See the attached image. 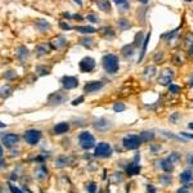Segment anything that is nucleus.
I'll list each match as a JSON object with an SVG mask.
<instances>
[{"label": "nucleus", "mask_w": 193, "mask_h": 193, "mask_svg": "<svg viewBox=\"0 0 193 193\" xmlns=\"http://www.w3.org/2000/svg\"><path fill=\"white\" fill-rule=\"evenodd\" d=\"M102 63H103V67L107 72L110 74H116L117 70H119V59L116 55L113 54H107L103 57L102 59Z\"/></svg>", "instance_id": "1"}, {"label": "nucleus", "mask_w": 193, "mask_h": 193, "mask_svg": "<svg viewBox=\"0 0 193 193\" xmlns=\"http://www.w3.org/2000/svg\"><path fill=\"white\" fill-rule=\"evenodd\" d=\"M78 142H80V146L84 149H90V148L94 147V144H95L94 137H93V135L90 133H88V131H84V133H81L80 135H78Z\"/></svg>", "instance_id": "2"}, {"label": "nucleus", "mask_w": 193, "mask_h": 193, "mask_svg": "<svg viewBox=\"0 0 193 193\" xmlns=\"http://www.w3.org/2000/svg\"><path fill=\"white\" fill-rule=\"evenodd\" d=\"M112 155V148L108 143H98V146L95 147V156L98 157H110Z\"/></svg>", "instance_id": "3"}, {"label": "nucleus", "mask_w": 193, "mask_h": 193, "mask_svg": "<svg viewBox=\"0 0 193 193\" xmlns=\"http://www.w3.org/2000/svg\"><path fill=\"white\" fill-rule=\"evenodd\" d=\"M140 142L142 139L138 135H127L124 138V146L127 149H137L140 146Z\"/></svg>", "instance_id": "4"}, {"label": "nucleus", "mask_w": 193, "mask_h": 193, "mask_svg": "<svg viewBox=\"0 0 193 193\" xmlns=\"http://www.w3.org/2000/svg\"><path fill=\"white\" fill-rule=\"evenodd\" d=\"M41 138V133L39 130H27L25 133V140L28 144H36Z\"/></svg>", "instance_id": "5"}, {"label": "nucleus", "mask_w": 193, "mask_h": 193, "mask_svg": "<svg viewBox=\"0 0 193 193\" xmlns=\"http://www.w3.org/2000/svg\"><path fill=\"white\" fill-rule=\"evenodd\" d=\"M95 67V61L91 57H85L80 62V70L81 72H90V71Z\"/></svg>", "instance_id": "6"}, {"label": "nucleus", "mask_w": 193, "mask_h": 193, "mask_svg": "<svg viewBox=\"0 0 193 193\" xmlns=\"http://www.w3.org/2000/svg\"><path fill=\"white\" fill-rule=\"evenodd\" d=\"M61 82H62V85H63V88L64 89H75L77 85H78V80L76 77H74V76H64V77H62V80H61Z\"/></svg>", "instance_id": "7"}, {"label": "nucleus", "mask_w": 193, "mask_h": 193, "mask_svg": "<svg viewBox=\"0 0 193 193\" xmlns=\"http://www.w3.org/2000/svg\"><path fill=\"white\" fill-rule=\"evenodd\" d=\"M67 101V95L63 94L61 91H57V93H53V94L49 97V103L55 106V104H62L63 102Z\"/></svg>", "instance_id": "8"}, {"label": "nucleus", "mask_w": 193, "mask_h": 193, "mask_svg": "<svg viewBox=\"0 0 193 193\" xmlns=\"http://www.w3.org/2000/svg\"><path fill=\"white\" fill-rule=\"evenodd\" d=\"M173 76H174V72L171 71L170 68H165L161 72L160 77H159V82L161 85H167L171 80H173Z\"/></svg>", "instance_id": "9"}, {"label": "nucleus", "mask_w": 193, "mask_h": 193, "mask_svg": "<svg viewBox=\"0 0 193 193\" xmlns=\"http://www.w3.org/2000/svg\"><path fill=\"white\" fill-rule=\"evenodd\" d=\"M18 142V135L16 134H6L5 137H3V144L8 148H12L13 146H16Z\"/></svg>", "instance_id": "10"}, {"label": "nucleus", "mask_w": 193, "mask_h": 193, "mask_svg": "<svg viewBox=\"0 0 193 193\" xmlns=\"http://www.w3.org/2000/svg\"><path fill=\"white\" fill-rule=\"evenodd\" d=\"M103 88V82L102 81H90L84 86V90L86 93H94L99 89Z\"/></svg>", "instance_id": "11"}, {"label": "nucleus", "mask_w": 193, "mask_h": 193, "mask_svg": "<svg viewBox=\"0 0 193 193\" xmlns=\"http://www.w3.org/2000/svg\"><path fill=\"white\" fill-rule=\"evenodd\" d=\"M110 126H111L110 123L106 119H99L98 121H95V123H94V127L98 129V130H107Z\"/></svg>", "instance_id": "12"}, {"label": "nucleus", "mask_w": 193, "mask_h": 193, "mask_svg": "<svg viewBox=\"0 0 193 193\" xmlns=\"http://www.w3.org/2000/svg\"><path fill=\"white\" fill-rule=\"evenodd\" d=\"M180 180L184 183V184H189L191 182H193V174L191 170H185L180 174Z\"/></svg>", "instance_id": "13"}, {"label": "nucleus", "mask_w": 193, "mask_h": 193, "mask_svg": "<svg viewBox=\"0 0 193 193\" xmlns=\"http://www.w3.org/2000/svg\"><path fill=\"white\" fill-rule=\"evenodd\" d=\"M97 5H98V8L103 12H111V4L108 0H98Z\"/></svg>", "instance_id": "14"}, {"label": "nucleus", "mask_w": 193, "mask_h": 193, "mask_svg": "<svg viewBox=\"0 0 193 193\" xmlns=\"http://www.w3.org/2000/svg\"><path fill=\"white\" fill-rule=\"evenodd\" d=\"M126 171H127V174H129V175H137V174L139 173V171H140V166L138 165L137 162H133V163H130V165L127 166Z\"/></svg>", "instance_id": "15"}, {"label": "nucleus", "mask_w": 193, "mask_h": 193, "mask_svg": "<svg viewBox=\"0 0 193 193\" xmlns=\"http://www.w3.org/2000/svg\"><path fill=\"white\" fill-rule=\"evenodd\" d=\"M115 3H116V5L119 6V10L121 12V13H125L127 9H129V2L127 0H115Z\"/></svg>", "instance_id": "16"}, {"label": "nucleus", "mask_w": 193, "mask_h": 193, "mask_svg": "<svg viewBox=\"0 0 193 193\" xmlns=\"http://www.w3.org/2000/svg\"><path fill=\"white\" fill-rule=\"evenodd\" d=\"M17 57L21 61H25L27 57H28V49L26 46H19L17 49Z\"/></svg>", "instance_id": "17"}, {"label": "nucleus", "mask_w": 193, "mask_h": 193, "mask_svg": "<svg viewBox=\"0 0 193 193\" xmlns=\"http://www.w3.org/2000/svg\"><path fill=\"white\" fill-rule=\"evenodd\" d=\"M68 124L67 123H61V124H57L55 127H54V131L55 134H63V133H66L68 130Z\"/></svg>", "instance_id": "18"}, {"label": "nucleus", "mask_w": 193, "mask_h": 193, "mask_svg": "<svg viewBox=\"0 0 193 193\" xmlns=\"http://www.w3.org/2000/svg\"><path fill=\"white\" fill-rule=\"evenodd\" d=\"M76 31L81 32V34H94L97 30L94 27H91V26H77Z\"/></svg>", "instance_id": "19"}, {"label": "nucleus", "mask_w": 193, "mask_h": 193, "mask_svg": "<svg viewBox=\"0 0 193 193\" xmlns=\"http://www.w3.org/2000/svg\"><path fill=\"white\" fill-rule=\"evenodd\" d=\"M64 44H66V39H64L63 36H58L57 39H54L53 40V48H61V46H63Z\"/></svg>", "instance_id": "20"}, {"label": "nucleus", "mask_w": 193, "mask_h": 193, "mask_svg": "<svg viewBox=\"0 0 193 193\" xmlns=\"http://www.w3.org/2000/svg\"><path fill=\"white\" fill-rule=\"evenodd\" d=\"M161 167L165 170V171H171L174 169V166H173V162H171L169 159H166V160H163V161H161Z\"/></svg>", "instance_id": "21"}, {"label": "nucleus", "mask_w": 193, "mask_h": 193, "mask_svg": "<svg viewBox=\"0 0 193 193\" xmlns=\"http://www.w3.org/2000/svg\"><path fill=\"white\" fill-rule=\"evenodd\" d=\"M119 27H120V30L121 31H125V30H127L129 27H130V23H129V21L127 19H125V18H121V19H119Z\"/></svg>", "instance_id": "22"}, {"label": "nucleus", "mask_w": 193, "mask_h": 193, "mask_svg": "<svg viewBox=\"0 0 193 193\" xmlns=\"http://www.w3.org/2000/svg\"><path fill=\"white\" fill-rule=\"evenodd\" d=\"M36 25H38V27L40 28L41 31H46V30H49V28H50V25H49L46 21H44V19H39Z\"/></svg>", "instance_id": "23"}, {"label": "nucleus", "mask_w": 193, "mask_h": 193, "mask_svg": "<svg viewBox=\"0 0 193 193\" xmlns=\"http://www.w3.org/2000/svg\"><path fill=\"white\" fill-rule=\"evenodd\" d=\"M153 133L152 131H143L142 134H140V139L143 140V142H148V140H151V139H153Z\"/></svg>", "instance_id": "24"}, {"label": "nucleus", "mask_w": 193, "mask_h": 193, "mask_svg": "<svg viewBox=\"0 0 193 193\" xmlns=\"http://www.w3.org/2000/svg\"><path fill=\"white\" fill-rule=\"evenodd\" d=\"M149 38H151V32H149V34L147 35L146 39H144V41H143V49H142V54H140V57H139V61H142V59H143V57H144V53H146V49H147V45H148Z\"/></svg>", "instance_id": "25"}, {"label": "nucleus", "mask_w": 193, "mask_h": 193, "mask_svg": "<svg viewBox=\"0 0 193 193\" xmlns=\"http://www.w3.org/2000/svg\"><path fill=\"white\" fill-rule=\"evenodd\" d=\"M46 53H48V46H46V45H39V46H36V54H38L39 57L44 55V54H46Z\"/></svg>", "instance_id": "26"}, {"label": "nucleus", "mask_w": 193, "mask_h": 193, "mask_svg": "<svg viewBox=\"0 0 193 193\" xmlns=\"http://www.w3.org/2000/svg\"><path fill=\"white\" fill-rule=\"evenodd\" d=\"M49 71H50V70H49L48 67H45V66H38V67H36V72H39L41 76H42V75H48Z\"/></svg>", "instance_id": "27"}, {"label": "nucleus", "mask_w": 193, "mask_h": 193, "mask_svg": "<svg viewBox=\"0 0 193 193\" xmlns=\"http://www.w3.org/2000/svg\"><path fill=\"white\" fill-rule=\"evenodd\" d=\"M81 44L84 45V46H88V48H91V45L94 44V40L93 39H88V38H84V39H81Z\"/></svg>", "instance_id": "28"}, {"label": "nucleus", "mask_w": 193, "mask_h": 193, "mask_svg": "<svg viewBox=\"0 0 193 193\" xmlns=\"http://www.w3.org/2000/svg\"><path fill=\"white\" fill-rule=\"evenodd\" d=\"M155 72H156V67H155V66H151V67H148V68L146 70V76L151 78V77L155 75Z\"/></svg>", "instance_id": "29"}, {"label": "nucleus", "mask_w": 193, "mask_h": 193, "mask_svg": "<svg viewBox=\"0 0 193 193\" xmlns=\"http://www.w3.org/2000/svg\"><path fill=\"white\" fill-rule=\"evenodd\" d=\"M142 41H144V40H143V34L139 32V34H137V36H135V42H134V45H135V46H139V45L142 44Z\"/></svg>", "instance_id": "30"}, {"label": "nucleus", "mask_w": 193, "mask_h": 193, "mask_svg": "<svg viewBox=\"0 0 193 193\" xmlns=\"http://www.w3.org/2000/svg\"><path fill=\"white\" fill-rule=\"evenodd\" d=\"M133 53H134V52H133V46H131V45H130V46L127 45V46H125V48L123 49V54H124L125 57H127V55H133Z\"/></svg>", "instance_id": "31"}, {"label": "nucleus", "mask_w": 193, "mask_h": 193, "mask_svg": "<svg viewBox=\"0 0 193 193\" xmlns=\"http://www.w3.org/2000/svg\"><path fill=\"white\" fill-rule=\"evenodd\" d=\"M125 110V106L123 103H116L115 106H113V111L115 112H123Z\"/></svg>", "instance_id": "32"}, {"label": "nucleus", "mask_w": 193, "mask_h": 193, "mask_svg": "<svg viewBox=\"0 0 193 193\" xmlns=\"http://www.w3.org/2000/svg\"><path fill=\"white\" fill-rule=\"evenodd\" d=\"M86 19L90 21V22H93V23H98L99 22V17L95 16V14H89V16L86 17Z\"/></svg>", "instance_id": "33"}, {"label": "nucleus", "mask_w": 193, "mask_h": 193, "mask_svg": "<svg viewBox=\"0 0 193 193\" xmlns=\"http://www.w3.org/2000/svg\"><path fill=\"white\" fill-rule=\"evenodd\" d=\"M169 90H170V93L178 94V93H180V86H176V85H170V86H169Z\"/></svg>", "instance_id": "34"}, {"label": "nucleus", "mask_w": 193, "mask_h": 193, "mask_svg": "<svg viewBox=\"0 0 193 193\" xmlns=\"http://www.w3.org/2000/svg\"><path fill=\"white\" fill-rule=\"evenodd\" d=\"M86 189L89 191V193H95L97 187H95V184H94V183H89V184L86 185Z\"/></svg>", "instance_id": "35"}, {"label": "nucleus", "mask_w": 193, "mask_h": 193, "mask_svg": "<svg viewBox=\"0 0 193 193\" xmlns=\"http://www.w3.org/2000/svg\"><path fill=\"white\" fill-rule=\"evenodd\" d=\"M160 180H161L163 184H169V183L171 182V178H170L169 175H162V176L160 178Z\"/></svg>", "instance_id": "36"}, {"label": "nucleus", "mask_w": 193, "mask_h": 193, "mask_svg": "<svg viewBox=\"0 0 193 193\" xmlns=\"http://www.w3.org/2000/svg\"><path fill=\"white\" fill-rule=\"evenodd\" d=\"M179 159H180V156L178 155V153H171V155L169 156V160H170L171 162H173V161H178Z\"/></svg>", "instance_id": "37"}, {"label": "nucleus", "mask_w": 193, "mask_h": 193, "mask_svg": "<svg viewBox=\"0 0 193 193\" xmlns=\"http://www.w3.org/2000/svg\"><path fill=\"white\" fill-rule=\"evenodd\" d=\"M9 91H10V89H9L8 86H6V88L3 86V88H2V95H3V97H8V95H9Z\"/></svg>", "instance_id": "38"}, {"label": "nucleus", "mask_w": 193, "mask_h": 193, "mask_svg": "<svg viewBox=\"0 0 193 193\" xmlns=\"http://www.w3.org/2000/svg\"><path fill=\"white\" fill-rule=\"evenodd\" d=\"M14 76H16V72H14V71H8V72L5 74V78H8V80L9 78H13Z\"/></svg>", "instance_id": "39"}, {"label": "nucleus", "mask_w": 193, "mask_h": 193, "mask_svg": "<svg viewBox=\"0 0 193 193\" xmlns=\"http://www.w3.org/2000/svg\"><path fill=\"white\" fill-rule=\"evenodd\" d=\"M59 26H61V28H63V30H72V27H71L70 25H67V23H64V22H61Z\"/></svg>", "instance_id": "40"}, {"label": "nucleus", "mask_w": 193, "mask_h": 193, "mask_svg": "<svg viewBox=\"0 0 193 193\" xmlns=\"http://www.w3.org/2000/svg\"><path fill=\"white\" fill-rule=\"evenodd\" d=\"M81 102H84V97H78V98H76L75 101L72 102V104H74V106H77V104H80Z\"/></svg>", "instance_id": "41"}, {"label": "nucleus", "mask_w": 193, "mask_h": 193, "mask_svg": "<svg viewBox=\"0 0 193 193\" xmlns=\"http://www.w3.org/2000/svg\"><path fill=\"white\" fill-rule=\"evenodd\" d=\"M9 187H10V191H12L13 193H25V192H22V191H19L18 188H16L14 185H9Z\"/></svg>", "instance_id": "42"}, {"label": "nucleus", "mask_w": 193, "mask_h": 193, "mask_svg": "<svg viewBox=\"0 0 193 193\" xmlns=\"http://www.w3.org/2000/svg\"><path fill=\"white\" fill-rule=\"evenodd\" d=\"M147 192H148V193H156V189L153 188V185L149 184L148 187H147Z\"/></svg>", "instance_id": "43"}, {"label": "nucleus", "mask_w": 193, "mask_h": 193, "mask_svg": "<svg viewBox=\"0 0 193 193\" xmlns=\"http://www.w3.org/2000/svg\"><path fill=\"white\" fill-rule=\"evenodd\" d=\"M187 161H188V163H191V165H193V155H189V156H188Z\"/></svg>", "instance_id": "44"}, {"label": "nucleus", "mask_w": 193, "mask_h": 193, "mask_svg": "<svg viewBox=\"0 0 193 193\" xmlns=\"http://www.w3.org/2000/svg\"><path fill=\"white\" fill-rule=\"evenodd\" d=\"M183 137H185V138H192L193 139V135H191V134H187V133H180Z\"/></svg>", "instance_id": "45"}, {"label": "nucleus", "mask_w": 193, "mask_h": 193, "mask_svg": "<svg viewBox=\"0 0 193 193\" xmlns=\"http://www.w3.org/2000/svg\"><path fill=\"white\" fill-rule=\"evenodd\" d=\"M188 54H189L191 57H193V45H191V46H189V50H188Z\"/></svg>", "instance_id": "46"}, {"label": "nucleus", "mask_w": 193, "mask_h": 193, "mask_svg": "<svg viewBox=\"0 0 193 193\" xmlns=\"http://www.w3.org/2000/svg\"><path fill=\"white\" fill-rule=\"evenodd\" d=\"M178 193H188V191L185 189V188H182V189H179V191H178Z\"/></svg>", "instance_id": "47"}, {"label": "nucleus", "mask_w": 193, "mask_h": 193, "mask_svg": "<svg viewBox=\"0 0 193 193\" xmlns=\"http://www.w3.org/2000/svg\"><path fill=\"white\" fill-rule=\"evenodd\" d=\"M189 86H192V88H193V77L189 80Z\"/></svg>", "instance_id": "48"}, {"label": "nucleus", "mask_w": 193, "mask_h": 193, "mask_svg": "<svg viewBox=\"0 0 193 193\" xmlns=\"http://www.w3.org/2000/svg\"><path fill=\"white\" fill-rule=\"evenodd\" d=\"M139 2H140V3H143V4H146V3H148V2H149V0H139Z\"/></svg>", "instance_id": "49"}, {"label": "nucleus", "mask_w": 193, "mask_h": 193, "mask_svg": "<svg viewBox=\"0 0 193 193\" xmlns=\"http://www.w3.org/2000/svg\"><path fill=\"white\" fill-rule=\"evenodd\" d=\"M75 3H77L78 5H81V4H82V3H81V0H75Z\"/></svg>", "instance_id": "50"}, {"label": "nucleus", "mask_w": 193, "mask_h": 193, "mask_svg": "<svg viewBox=\"0 0 193 193\" xmlns=\"http://www.w3.org/2000/svg\"><path fill=\"white\" fill-rule=\"evenodd\" d=\"M188 127H189V129H192V130H193V123H191V124L188 125Z\"/></svg>", "instance_id": "51"}, {"label": "nucleus", "mask_w": 193, "mask_h": 193, "mask_svg": "<svg viewBox=\"0 0 193 193\" xmlns=\"http://www.w3.org/2000/svg\"><path fill=\"white\" fill-rule=\"evenodd\" d=\"M185 2H192V0H185Z\"/></svg>", "instance_id": "52"}]
</instances>
